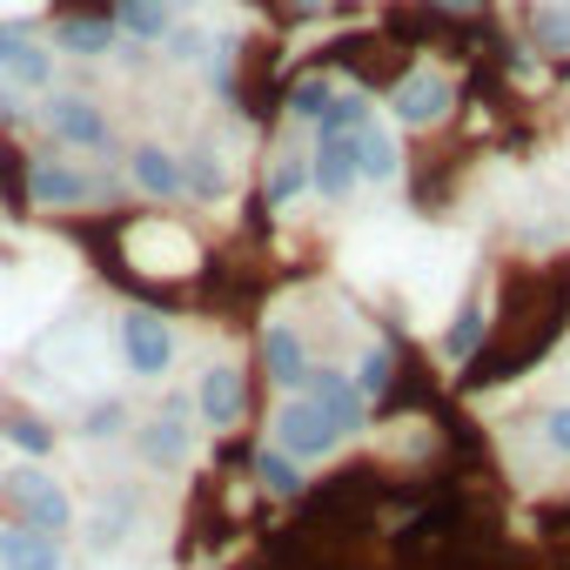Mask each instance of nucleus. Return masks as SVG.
Wrapping results in <instances>:
<instances>
[{
	"label": "nucleus",
	"instance_id": "1",
	"mask_svg": "<svg viewBox=\"0 0 570 570\" xmlns=\"http://www.w3.org/2000/svg\"><path fill=\"white\" fill-rule=\"evenodd\" d=\"M8 497H14V510H21V523H28V530H48V537H61V530L75 523V503H68V490H61L55 476H41V470H21V476L8 483Z\"/></svg>",
	"mask_w": 570,
	"mask_h": 570
},
{
	"label": "nucleus",
	"instance_id": "2",
	"mask_svg": "<svg viewBox=\"0 0 570 570\" xmlns=\"http://www.w3.org/2000/svg\"><path fill=\"white\" fill-rule=\"evenodd\" d=\"M275 450L289 456V463L330 456V450H336V430L323 423V410H316L309 396H296V403H282V416H275Z\"/></svg>",
	"mask_w": 570,
	"mask_h": 570
},
{
	"label": "nucleus",
	"instance_id": "3",
	"mask_svg": "<svg viewBox=\"0 0 570 570\" xmlns=\"http://www.w3.org/2000/svg\"><path fill=\"white\" fill-rule=\"evenodd\" d=\"M121 356H128L135 376H161V370L175 363V336H168V323L148 316V309H135V316L121 323Z\"/></svg>",
	"mask_w": 570,
	"mask_h": 570
},
{
	"label": "nucleus",
	"instance_id": "4",
	"mask_svg": "<svg viewBox=\"0 0 570 570\" xmlns=\"http://www.w3.org/2000/svg\"><path fill=\"white\" fill-rule=\"evenodd\" d=\"M28 195H35V202H48V208H68V202L108 195V181H101V175H88V168H75V161H35V168H28Z\"/></svg>",
	"mask_w": 570,
	"mask_h": 570
},
{
	"label": "nucleus",
	"instance_id": "5",
	"mask_svg": "<svg viewBox=\"0 0 570 570\" xmlns=\"http://www.w3.org/2000/svg\"><path fill=\"white\" fill-rule=\"evenodd\" d=\"M309 403L323 410V423L336 430V436H350V430H363V396H356V383L350 376H336V370H309Z\"/></svg>",
	"mask_w": 570,
	"mask_h": 570
},
{
	"label": "nucleus",
	"instance_id": "6",
	"mask_svg": "<svg viewBox=\"0 0 570 570\" xmlns=\"http://www.w3.org/2000/svg\"><path fill=\"white\" fill-rule=\"evenodd\" d=\"M141 456H148V463H161V470L188 456V396H168V410L141 430Z\"/></svg>",
	"mask_w": 570,
	"mask_h": 570
},
{
	"label": "nucleus",
	"instance_id": "7",
	"mask_svg": "<svg viewBox=\"0 0 570 570\" xmlns=\"http://www.w3.org/2000/svg\"><path fill=\"white\" fill-rule=\"evenodd\" d=\"M0 570H61V543L48 530L8 523V530H0Z\"/></svg>",
	"mask_w": 570,
	"mask_h": 570
},
{
	"label": "nucleus",
	"instance_id": "8",
	"mask_svg": "<svg viewBox=\"0 0 570 570\" xmlns=\"http://www.w3.org/2000/svg\"><path fill=\"white\" fill-rule=\"evenodd\" d=\"M48 121H55V135H61V141H75V148H108V121H101V108H95V101H81V95L48 101Z\"/></svg>",
	"mask_w": 570,
	"mask_h": 570
},
{
	"label": "nucleus",
	"instance_id": "9",
	"mask_svg": "<svg viewBox=\"0 0 570 570\" xmlns=\"http://www.w3.org/2000/svg\"><path fill=\"white\" fill-rule=\"evenodd\" d=\"M262 363H268V383H282V390H303L309 383V356H303V336L289 323H275L262 336Z\"/></svg>",
	"mask_w": 570,
	"mask_h": 570
},
{
	"label": "nucleus",
	"instance_id": "10",
	"mask_svg": "<svg viewBox=\"0 0 570 570\" xmlns=\"http://www.w3.org/2000/svg\"><path fill=\"white\" fill-rule=\"evenodd\" d=\"M309 181L330 195V202H343L350 188H356V141L350 135H323V148H316V168H309Z\"/></svg>",
	"mask_w": 570,
	"mask_h": 570
},
{
	"label": "nucleus",
	"instance_id": "11",
	"mask_svg": "<svg viewBox=\"0 0 570 570\" xmlns=\"http://www.w3.org/2000/svg\"><path fill=\"white\" fill-rule=\"evenodd\" d=\"M443 108H450V81H436V75H410V81L396 88V115H403L410 128L436 121Z\"/></svg>",
	"mask_w": 570,
	"mask_h": 570
},
{
	"label": "nucleus",
	"instance_id": "12",
	"mask_svg": "<svg viewBox=\"0 0 570 570\" xmlns=\"http://www.w3.org/2000/svg\"><path fill=\"white\" fill-rule=\"evenodd\" d=\"M195 403H202V416H208L215 430H228V423L242 416V376H235V370H208Z\"/></svg>",
	"mask_w": 570,
	"mask_h": 570
},
{
	"label": "nucleus",
	"instance_id": "13",
	"mask_svg": "<svg viewBox=\"0 0 570 570\" xmlns=\"http://www.w3.org/2000/svg\"><path fill=\"white\" fill-rule=\"evenodd\" d=\"M350 141H356V175H370V181H390V175H396V141H390V128L363 121Z\"/></svg>",
	"mask_w": 570,
	"mask_h": 570
},
{
	"label": "nucleus",
	"instance_id": "14",
	"mask_svg": "<svg viewBox=\"0 0 570 570\" xmlns=\"http://www.w3.org/2000/svg\"><path fill=\"white\" fill-rule=\"evenodd\" d=\"M115 28L135 35V41H161V35H168V0H121V8H115Z\"/></svg>",
	"mask_w": 570,
	"mask_h": 570
},
{
	"label": "nucleus",
	"instance_id": "15",
	"mask_svg": "<svg viewBox=\"0 0 570 570\" xmlns=\"http://www.w3.org/2000/svg\"><path fill=\"white\" fill-rule=\"evenodd\" d=\"M135 181L148 195H181V168H175L168 148H135Z\"/></svg>",
	"mask_w": 570,
	"mask_h": 570
},
{
	"label": "nucleus",
	"instance_id": "16",
	"mask_svg": "<svg viewBox=\"0 0 570 570\" xmlns=\"http://www.w3.org/2000/svg\"><path fill=\"white\" fill-rule=\"evenodd\" d=\"M55 41H61L68 55H108V48H115V21H61Z\"/></svg>",
	"mask_w": 570,
	"mask_h": 570
},
{
	"label": "nucleus",
	"instance_id": "17",
	"mask_svg": "<svg viewBox=\"0 0 570 570\" xmlns=\"http://www.w3.org/2000/svg\"><path fill=\"white\" fill-rule=\"evenodd\" d=\"M255 476H262L275 497H296V490H303V470L282 456V450H262V456H255Z\"/></svg>",
	"mask_w": 570,
	"mask_h": 570
},
{
	"label": "nucleus",
	"instance_id": "18",
	"mask_svg": "<svg viewBox=\"0 0 570 570\" xmlns=\"http://www.w3.org/2000/svg\"><path fill=\"white\" fill-rule=\"evenodd\" d=\"M363 121H370V101H363V95H336V101L323 108L316 128H323V135H356Z\"/></svg>",
	"mask_w": 570,
	"mask_h": 570
},
{
	"label": "nucleus",
	"instance_id": "19",
	"mask_svg": "<svg viewBox=\"0 0 570 570\" xmlns=\"http://www.w3.org/2000/svg\"><path fill=\"white\" fill-rule=\"evenodd\" d=\"M181 188H195V195H222V188H228V175H222V161H215L208 148H195V155H188V168H181Z\"/></svg>",
	"mask_w": 570,
	"mask_h": 570
},
{
	"label": "nucleus",
	"instance_id": "20",
	"mask_svg": "<svg viewBox=\"0 0 570 570\" xmlns=\"http://www.w3.org/2000/svg\"><path fill=\"white\" fill-rule=\"evenodd\" d=\"M336 101V88L323 81V75H309V81H296V95H289V108L303 115V121H323V108Z\"/></svg>",
	"mask_w": 570,
	"mask_h": 570
},
{
	"label": "nucleus",
	"instance_id": "21",
	"mask_svg": "<svg viewBox=\"0 0 570 570\" xmlns=\"http://www.w3.org/2000/svg\"><path fill=\"white\" fill-rule=\"evenodd\" d=\"M390 376H396V356H390V350H370L363 370H356V396H383Z\"/></svg>",
	"mask_w": 570,
	"mask_h": 570
},
{
	"label": "nucleus",
	"instance_id": "22",
	"mask_svg": "<svg viewBox=\"0 0 570 570\" xmlns=\"http://www.w3.org/2000/svg\"><path fill=\"white\" fill-rule=\"evenodd\" d=\"M303 188H309V168H303V161H282V168L268 175V208H282V202H296Z\"/></svg>",
	"mask_w": 570,
	"mask_h": 570
},
{
	"label": "nucleus",
	"instance_id": "23",
	"mask_svg": "<svg viewBox=\"0 0 570 570\" xmlns=\"http://www.w3.org/2000/svg\"><path fill=\"white\" fill-rule=\"evenodd\" d=\"M8 436H14L28 456H48V450H55V430H48L41 416H8Z\"/></svg>",
	"mask_w": 570,
	"mask_h": 570
},
{
	"label": "nucleus",
	"instance_id": "24",
	"mask_svg": "<svg viewBox=\"0 0 570 570\" xmlns=\"http://www.w3.org/2000/svg\"><path fill=\"white\" fill-rule=\"evenodd\" d=\"M476 336H483V309H476V303H463V316H456V330H450V356H470V350H476Z\"/></svg>",
	"mask_w": 570,
	"mask_h": 570
},
{
	"label": "nucleus",
	"instance_id": "25",
	"mask_svg": "<svg viewBox=\"0 0 570 570\" xmlns=\"http://www.w3.org/2000/svg\"><path fill=\"white\" fill-rule=\"evenodd\" d=\"M537 41L557 48V55H570V14H563V8H543V14H537Z\"/></svg>",
	"mask_w": 570,
	"mask_h": 570
},
{
	"label": "nucleus",
	"instance_id": "26",
	"mask_svg": "<svg viewBox=\"0 0 570 570\" xmlns=\"http://www.w3.org/2000/svg\"><path fill=\"white\" fill-rule=\"evenodd\" d=\"M48 68H55V61H48L35 41H28V48L14 55V68H8V75H14V81H28V88H41V81H48Z\"/></svg>",
	"mask_w": 570,
	"mask_h": 570
},
{
	"label": "nucleus",
	"instance_id": "27",
	"mask_svg": "<svg viewBox=\"0 0 570 570\" xmlns=\"http://www.w3.org/2000/svg\"><path fill=\"white\" fill-rule=\"evenodd\" d=\"M88 436L101 443V436H121V403H95V416H88Z\"/></svg>",
	"mask_w": 570,
	"mask_h": 570
},
{
	"label": "nucleus",
	"instance_id": "28",
	"mask_svg": "<svg viewBox=\"0 0 570 570\" xmlns=\"http://www.w3.org/2000/svg\"><path fill=\"white\" fill-rule=\"evenodd\" d=\"M543 436H550V450H557V456H570V403L543 416Z\"/></svg>",
	"mask_w": 570,
	"mask_h": 570
},
{
	"label": "nucleus",
	"instance_id": "29",
	"mask_svg": "<svg viewBox=\"0 0 570 570\" xmlns=\"http://www.w3.org/2000/svg\"><path fill=\"white\" fill-rule=\"evenodd\" d=\"M168 55H175V61H202V35H188V28L168 35Z\"/></svg>",
	"mask_w": 570,
	"mask_h": 570
},
{
	"label": "nucleus",
	"instance_id": "30",
	"mask_svg": "<svg viewBox=\"0 0 570 570\" xmlns=\"http://www.w3.org/2000/svg\"><path fill=\"white\" fill-rule=\"evenodd\" d=\"M28 48V35L21 28H0V68H14V55Z\"/></svg>",
	"mask_w": 570,
	"mask_h": 570
},
{
	"label": "nucleus",
	"instance_id": "31",
	"mask_svg": "<svg viewBox=\"0 0 570 570\" xmlns=\"http://www.w3.org/2000/svg\"><path fill=\"white\" fill-rule=\"evenodd\" d=\"M0 115H14V95H8V88H0Z\"/></svg>",
	"mask_w": 570,
	"mask_h": 570
},
{
	"label": "nucleus",
	"instance_id": "32",
	"mask_svg": "<svg viewBox=\"0 0 570 570\" xmlns=\"http://www.w3.org/2000/svg\"><path fill=\"white\" fill-rule=\"evenodd\" d=\"M436 8H456V14H463V8H470V0H436Z\"/></svg>",
	"mask_w": 570,
	"mask_h": 570
}]
</instances>
